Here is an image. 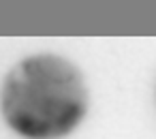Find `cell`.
Here are the masks:
<instances>
[{
	"instance_id": "6da1fadb",
	"label": "cell",
	"mask_w": 156,
	"mask_h": 139,
	"mask_svg": "<svg viewBox=\"0 0 156 139\" xmlns=\"http://www.w3.org/2000/svg\"><path fill=\"white\" fill-rule=\"evenodd\" d=\"M13 96H26L30 101L28 109L15 111L22 118L17 128L30 135H34V130H41L43 135L64 133L83 111L77 77L75 73H66L64 62L47 60L45 71L39 69L32 75L26 71V77Z\"/></svg>"
}]
</instances>
